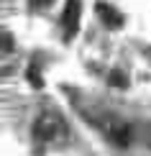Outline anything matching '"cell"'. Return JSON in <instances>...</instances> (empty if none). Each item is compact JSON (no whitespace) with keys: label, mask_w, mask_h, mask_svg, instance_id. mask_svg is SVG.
Returning a JSON list of instances; mask_svg holds the SVG:
<instances>
[{"label":"cell","mask_w":151,"mask_h":156,"mask_svg":"<svg viewBox=\"0 0 151 156\" xmlns=\"http://www.w3.org/2000/svg\"><path fill=\"white\" fill-rule=\"evenodd\" d=\"M95 13H97V18L105 23V28H120L123 26V16L118 13V8H113V5H108V3H97L95 5Z\"/></svg>","instance_id":"cell-4"},{"label":"cell","mask_w":151,"mask_h":156,"mask_svg":"<svg viewBox=\"0 0 151 156\" xmlns=\"http://www.w3.org/2000/svg\"><path fill=\"white\" fill-rule=\"evenodd\" d=\"M69 136V126L54 110H44L34 120V138L41 144H64Z\"/></svg>","instance_id":"cell-1"},{"label":"cell","mask_w":151,"mask_h":156,"mask_svg":"<svg viewBox=\"0 0 151 156\" xmlns=\"http://www.w3.org/2000/svg\"><path fill=\"white\" fill-rule=\"evenodd\" d=\"M92 123L100 128V133H102L113 146L126 148V146H131V141H133V128H131V123H126L123 118H118V115L102 113V115H97Z\"/></svg>","instance_id":"cell-2"},{"label":"cell","mask_w":151,"mask_h":156,"mask_svg":"<svg viewBox=\"0 0 151 156\" xmlns=\"http://www.w3.org/2000/svg\"><path fill=\"white\" fill-rule=\"evenodd\" d=\"M80 16H82V0H67L62 13V28H64V38H72L80 28Z\"/></svg>","instance_id":"cell-3"},{"label":"cell","mask_w":151,"mask_h":156,"mask_svg":"<svg viewBox=\"0 0 151 156\" xmlns=\"http://www.w3.org/2000/svg\"><path fill=\"white\" fill-rule=\"evenodd\" d=\"M28 82L34 84V87H44V80H41V74L36 72V67H28Z\"/></svg>","instance_id":"cell-6"},{"label":"cell","mask_w":151,"mask_h":156,"mask_svg":"<svg viewBox=\"0 0 151 156\" xmlns=\"http://www.w3.org/2000/svg\"><path fill=\"white\" fill-rule=\"evenodd\" d=\"M28 3H31V8H49L54 0H28Z\"/></svg>","instance_id":"cell-7"},{"label":"cell","mask_w":151,"mask_h":156,"mask_svg":"<svg viewBox=\"0 0 151 156\" xmlns=\"http://www.w3.org/2000/svg\"><path fill=\"white\" fill-rule=\"evenodd\" d=\"M3 51H5V54H8V51H13V41H10V34H8V31H5V34H3Z\"/></svg>","instance_id":"cell-8"},{"label":"cell","mask_w":151,"mask_h":156,"mask_svg":"<svg viewBox=\"0 0 151 156\" xmlns=\"http://www.w3.org/2000/svg\"><path fill=\"white\" fill-rule=\"evenodd\" d=\"M110 84H113V87H120V90H123V87H128V77L123 74L120 69H115V72L110 74Z\"/></svg>","instance_id":"cell-5"}]
</instances>
